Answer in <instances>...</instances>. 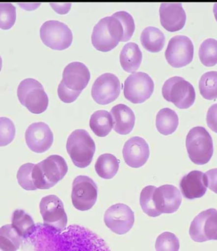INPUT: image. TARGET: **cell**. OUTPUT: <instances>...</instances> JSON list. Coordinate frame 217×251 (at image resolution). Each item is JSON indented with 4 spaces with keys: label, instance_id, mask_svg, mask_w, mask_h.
<instances>
[{
    "label": "cell",
    "instance_id": "1",
    "mask_svg": "<svg viewBox=\"0 0 217 251\" xmlns=\"http://www.w3.org/2000/svg\"><path fill=\"white\" fill-rule=\"evenodd\" d=\"M34 232L38 251H111L100 236L80 225H69L59 231L39 224Z\"/></svg>",
    "mask_w": 217,
    "mask_h": 251
},
{
    "label": "cell",
    "instance_id": "2",
    "mask_svg": "<svg viewBox=\"0 0 217 251\" xmlns=\"http://www.w3.org/2000/svg\"><path fill=\"white\" fill-rule=\"evenodd\" d=\"M67 172L68 166L64 158L52 155L34 165L32 180L37 189H49L62 180Z\"/></svg>",
    "mask_w": 217,
    "mask_h": 251
},
{
    "label": "cell",
    "instance_id": "3",
    "mask_svg": "<svg viewBox=\"0 0 217 251\" xmlns=\"http://www.w3.org/2000/svg\"><path fill=\"white\" fill-rule=\"evenodd\" d=\"M123 33L122 25L118 19L112 16L104 17L93 28V46L97 50L108 52L122 42Z\"/></svg>",
    "mask_w": 217,
    "mask_h": 251
},
{
    "label": "cell",
    "instance_id": "4",
    "mask_svg": "<svg viewBox=\"0 0 217 251\" xmlns=\"http://www.w3.org/2000/svg\"><path fill=\"white\" fill-rule=\"evenodd\" d=\"M189 157L197 165L207 164L214 154V143L211 135L204 127H193L186 137Z\"/></svg>",
    "mask_w": 217,
    "mask_h": 251
},
{
    "label": "cell",
    "instance_id": "5",
    "mask_svg": "<svg viewBox=\"0 0 217 251\" xmlns=\"http://www.w3.org/2000/svg\"><path fill=\"white\" fill-rule=\"evenodd\" d=\"M67 153L76 166L88 167L92 161L95 152V144L84 129H76L67 138Z\"/></svg>",
    "mask_w": 217,
    "mask_h": 251
},
{
    "label": "cell",
    "instance_id": "6",
    "mask_svg": "<svg viewBox=\"0 0 217 251\" xmlns=\"http://www.w3.org/2000/svg\"><path fill=\"white\" fill-rule=\"evenodd\" d=\"M17 97L21 104L32 114H42L49 106V97L44 88L34 79H26L21 82L17 88Z\"/></svg>",
    "mask_w": 217,
    "mask_h": 251
},
{
    "label": "cell",
    "instance_id": "7",
    "mask_svg": "<svg viewBox=\"0 0 217 251\" xmlns=\"http://www.w3.org/2000/svg\"><path fill=\"white\" fill-rule=\"evenodd\" d=\"M162 95L169 102L180 109H187L194 104L196 92L192 84L180 76L167 79L163 86Z\"/></svg>",
    "mask_w": 217,
    "mask_h": 251
},
{
    "label": "cell",
    "instance_id": "8",
    "mask_svg": "<svg viewBox=\"0 0 217 251\" xmlns=\"http://www.w3.org/2000/svg\"><path fill=\"white\" fill-rule=\"evenodd\" d=\"M43 44L55 50H64L72 44L73 32L66 24L58 21H48L40 31Z\"/></svg>",
    "mask_w": 217,
    "mask_h": 251
},
{
    "label": "cell",
    "instance_id": "9",
    "mask_svg": "<svg viewBox=\"0 0 217 251\" xmlns=\"http://www.w3.org/2000/svg\"><path fill=\"white\" fill-rule=\"evenodd\" d=\"M155 90L153 80L147 74L135 73L126 79L123 94L130 102L138 104L146 101Z\"/></svg>",
    "mask_w": 217,
    "mask_h": 251
},
{
    "label": "cell",
    "instance_id": "10",
    "mask_svg": "<svg viewBox=\"0 0 217 251\" xmlns=\"http://www.w3.org/2000/svg\"><path fill=\"white\" fill-rule=\"evenodd\" d=\"M190 235L196 242L217 241V210L208 209L201 212L190 224Z\"/></svg>",
    "mask_w": 217,
    "mask_h": 251
},
{
    "label": "cell",
    "instance_id": "11",
    "mask_svg": "<svg viewBox=\"0 0 217 251\" xmlns=\"http://www.w3.org/2000/svg\"><path fill=\"white\" fill-rule=\"evenodd\" d=\"M98 196V188L92 178L78 176L74 179L71 199L74 207L80 211H88L95 205Z\"/></svg>",
    "mask_w": 217,
    "mask_h": 251
},
{
    "label": "cell",
    "instance_id": "12",
    "mask_svg": "<svg viewBox=\"0 0 217 251\" xmlns=\"http://www.w3.org/2000/svg\"><path fill=\"white\" fill-rule=\"evenodd\" d=\"M194 57V45L190 38L178 35L173 37L165 51V58L173 68H181L188 66Z\"/></svg>",
    "mask_w": 217,
    "mask_h": 251
},
{
    "label": "cell",
    "instance_id": "13",
    "mask_svg": "<svg viewBox=\"0 0 217 251\" xmlns=\"http://www.w3.org/2000/svg\"><path fill=\"white\" fill-rule=\"evenodd\" d=\"M40 209L45 225L59 231L66 228L67 214L62 201L57 196L50 195L43 198Z\"/></svg>",
    "mask_w": 217,
    "mask_h": 251
},
{
    "label": "cell",
    "instance_id": "14",
    "mask_svg": "<svg viewBox=\"0 0 217 251\" xmlns=\"http://www.w3.org/2000/svg\"><path fill=\"white\" fill-rule=\"evenodd\" d=\"M118 77L111 73H105L95 80L92 88L93 100L99 105H108L118 98L121 93Z\"/></svg>",
    "mask_w": 217,
    "mask_h": 251
},
{
    "label": "cell",
    "instance_id": "15",
    "mask_svg": "<svg viewBox=\"0 0 217 251\" xmlns=\"http://www.w3.org/2000/svg\"><path fill=\"white\" fill-rule=\"evenodd\" d=\"M135 222L134 213L127 205L116 204L107 209L104 215L106 226L118 235H123L131 230Z\"/></svg>",
    "mask_w": 217,
    "mask_h": 251
},
{
    "label": "cell",
    "instance_id": "16",
    "mask_svg": "<svg viewBox=\"0 0 217 251\" xmlns=\"http://www.w3.org/2000/svg\"><path fill=\"white\" fill-rule=\"evenodd\" d=\"M26 144L32 152H46L54 142V134L49 125L43 122L32 123L25 133Z\"/></svg>",
    "mask_w": 217,
    "mask_h": 251
},
{
    "label": "cell",
    "instance_id": "17",
    "mask_svg": "<svg viewBox=\"0 0 217 251\" xmlns=\"http://www.w3.org/2000/svg\"><path fill=\"white\" fill-rule=\"evenodd\" d=\"M153 201L157 211L162 214H171L179 209L182 203V196L175 186L164 185L156 188Z\"/></svg>",
    "mask_w": 217,
    "mask_h": 251
},
{
    "label": "cell",
    "instance_id": "18",
    "mask_svg": "<svg viewBox=\"0 0 217 251\" xmlns=\"http://www.w3.org/2000/svg\"><path fill=\"white\" fill-rule=\"evenodd\" d=\"M123 155L128 166L138 168L146 163L150 155V150L144 138L134 136L125 143L123 149Z\"/></svg>",
    "mask_w": 217,
    "mask_h": 251
},
{
    "label": "cell",
    "instance_id": "19",
    "mask_svg": "<svg viewBox=\"0 0 217 251\" xmlns=\"http://www.w3.org/2000/svg\"><path fill=\"white\" fill-rule=\"evenodd\" d=\"M160 22L169 32L180 31L185 25L186 14L181 3H163L160 8Z\"/></svg>",
    "mask_w": 217,
    "mask_h": 251
},
{
    "label": "cell",
    "instance_id": "20",
    "mask_svg": "<svg viewBox=\"0 0 217 251\" xmlns=\"http://www.w3.org/2000/svg\"><path fill=\"white\" fill-rule=\"evenodd\" d=\"M90 79V71L81 62H71L63 71L62 81L71 90L81 92L87 86Z\"/></svg>",
    "mask_w": 217,
    "mask_h": 251
},
{
    "label": "cell",
    "instance_id": "21",
    "mask_svg": "<svg viewBox=\"0 0 217 251\" xmlns=\"http://www.w3.org/2000/svg\"><path fill=\"white\" fill-rule=\"evenodd\" d=\"M179 186L184 198L193 200L203 198L208 188L205 173L200 171H192L182 177Z\"/></svg>",
    "mask_w": 217,
    "mask_h": 251
},
{
    "label": "cell",
    "instance_id": "22",
    "mask_svg": "<svg viewBox=\"0 0 217 251\" xmlns=\"http://www.w3.org/2000/svg\"><path fill=\"white\" fill-rule=\"evenodd\" d=\"M113 127L112 128L117 133L126 135L133 130L136 116L129 107L125 104H118L114 106L110 110Z\"/></svg>",
    "mask_w": 217,
    "mask_h": 251
},
{
    "label": "cell",
    "instance_id": "23",
    "mask_svg": "<svg viewBox=\"0 0 217 251\" xmlns=\"http://www.w3.org/2000/svg\"><path fill=\"white\" fill-rule=\"evenodd\" d=\"M142 60V51L136 43L130 42L123 47L119 55V62L126 72H136L140 68Z\"/></svg>",
    "mask_w": 217,
    "mask_h": 251
},
{
    "label": "cell",
    "instance_id": "24",
    "mask_svg": "<svg viewBox=\"0 0 217 251\" xmlns=\"http://www.w3.org/2000/svg\"><path fill=\"white\" fill-rule=\"evenodd\" d=\"M142 47L151 53H158L162 50L165 43L163 32L155 27L145 28L140 36Z\"/></svg>",
    "mask_w": 217,
    "mask_h": 251
},
{
    "label": "cell",
    "instance_id": "25",
    "mask_svg": "<svg viewBox=\"0 0 217 251\" xmlns=\"http://www.w3.org/2000/svg\"><path fill=\"white\" fill-rule=\"evenodd\" d=\"M156 128L163 135L174 133L179 126V117L174 110L164 108L158 112L156 120Z\"/></svg>",
    "mask_w": 217,
    "mask_h": 251
},
{
    "label": "cell",
    "instance_id": "26",
    "mask_svg": "<svg viewBox=\"0 0 217 251\" xmlns=\"http://www.w3.org/2000/svg\"><path fill=\"white\" fill-rule=\"evenodd\" d=\"M90 127L95 135L99 137H105L113 127L111 114L107 110H97L91 116Z\"/></svg>",
    "mask_w": 217,
    "mask_h": 251
},
{
    "label": "cell",
    "instance_id": "27",
    "mask_svg": "<svg viewBox=\"0 0 217 251\" xmlns=\"http://www.w3.org/2000/svg\"><path fill=\"white\" fill-rule=\"evenodd\" d=\"M119 162L114 155L104 153L100 155L95 163V172L100 177L104 179H112L117 174Z\"/></svg>",
    "mask_w": 217,
    "mask_h": 251
},
{
    "label": "cell",
    "instance_id": "28",
    "mask_svg": "<svg viewBox=\"0 0 217 251\" xmlns=\"http://www.w3.org/2000/svg\"><path fill=\"white\" fill-rule=\"evenodd\" d=\"M11 225L22 238L29 237L35 231L33 220L24 210L17 209L13 213Z\"/></svg>",
    "mask_w": 217,
    "mask_h": 251
},
{
    "label": "cell",
    "instance_id": "29",
    "mask_svg": "<svg viewBox=\"0 0 217 251\" xmlns=\"http://www.w3.org/2000/svg\"><path fill=\"white\" fill-rule=\"evenodd\" d=\"M23 243V238L18 234L12 225L0 228V249L3 251H17Z\"/></svg>",
    "mask_w": 217,
    "mask_h": 251
},
{
    "label": "cell",
    "instance_id": "30",
    "mask_svg": "<svg viewBox=\"0 0 217 251\" xmlns=\"http://www.w3.org/2000/svg\"><path fill=\"white\" fill-rule=\"evenodd\" d=\"M201 96L208 100L217 99V71H209L202 75L199 81Z\"/></svg>",
    "mask_w": 217,
    "mask_h": 251
},
{
    "label": "cell",
    "instance_id": "31",
    "mask_svg": "<svg viewBox=\"0 0 217 251\" xmlns=\"http://www.w3.org/2000/svg\"><path fill=\"white\" fill-rule=\"evenodd\" d=\"M199 57L204 66H216L217 64V40L209 38L204 41L199 47Z\"/></svg>",
    "mask_w": 217,
    "mask_h": 251
},
{
    "label": "cell",
    "instance_id": "32",
    "mask_svg": "<svg viewBox=\"0 0 217 251\" xmlns=\"http://www.w3.org/2000/svg\"><path fill=\"white\" fill-rule=\"evenodd\" d=\"M156 187L155 186H147L142 190L140 197V204L142 211L151 217H157L161 214L157 211L153 201V194Z\"/></svg>",
    "mask_w": 217,
    "mask_h": 251
},
{
    "label": "cell",
    "instance_id": "33",
    "mask_svg": "<svg viewBox=\"0 0 217 251\" xmlns=\"http://www.w3.org/2000/svg\"><path fill=\"white\" fill-rule=\"evenodd\" d=\"M16 8L12 3H0V29L8 30L16 21Z\"/></svg>",
    "mask_w": 217,
    "mask_h": 251
},
{
    "label": "cell",
    "instance_id": "34",
    "mask_svg": "<svg viewBox=\"0 0 217 251\" xmlns=\"http://www.w3.org/2000/svg\"><path fill=\"white\" fill-rule=\"evenodd\" d=\"M156 251H179L180 242L173 233L165 231L158 236L155 244Z\"/></svg>",
    "mask_w": 217,
    "mask_h": 251
},
{
    "label": "cell",
    "instance_id": "35",
    "mask_svg": "<svg viewBox=\"0 0 217 251\" xmlns=\"http://www.w3.org/2000/svg\"><path fill=\"white\" fill-rule=\"evenodd\" d=\"M16 126L13 121L5 117L0 118V147L9 145L16 136Z\"/></svg>",
    "mask_w": 217,
    "mask_h": 251
},
{
    "label": "cell",
    "instance_id": "36",
    "mask_svg": "<svg viewBox=\"0 0 217 251\" xmlns=\"http://www.w3.org/2000/svg\"><path fill=\"white\" fill-rule=\"evenodd\" d=\"M35 164L27 163L23 164L19 169L17 178L21 187L27 191L37 190L32 178V169Z\"/></svg>",
    "mask_w": 217,
    "mask_h": 251
},
{
    "label": "cell",
    "instance_id": "37",
    "mask_svg": "<svg viewBox=\"0 0 217 251\" xmlns=\"http://www.w3.org/2000/svg\"><path fill=\"white\" fill-rule=\"evenodd\" d=\"M112 16L118 19L122 25L124 33H123V38L121 42H128L132 38L136 29L133 17L125 11H119L114 13Z\"/></svg>",
    "mask_w": 217,
    "mask_h": 251
},
{
    "label": "cell",
    "instance_id": "38",
    "mask_svg": "<svg viewBox=\"0 0 217 251\" xmlns=\"http://www.w3.org/2000/svg\"><path fill=\"white\" fill-rule=\"evenodd\" d=\"M57 93L60 100L64 103H70L75 101L81 92L69 89L61 81L58 85Z\"/></svg>",
    "mask_w": 217,
    "mask_h": 251
},
{
    "label": "cell",
    "instance_id": "39",
    "mask_svg": "<svg viewBox=\"0 0 217 251\" xmlns=\"http://www.w3.org/2000/svg\"><path fill=\"white\" fill-rule=\"evenodd\" d=\"M207 123L210 129L217 133V103L212 105L208 109Z\"/></svg>",
    "mask_w": 217,
    "mask_h": 251
},
{
    "label": "cell",
    "instance_id": "40",
    "mask_svg": "<svg viewBox=\"0 0 217 251\" xmlns=\"http://www.w3.org/2000/svg\"><path fill=\"white\" fill-rule=\"evenodd\" d=\"M208 187L217 194V168L208 170L205 173Z\"/></svg>",
    "mask_w": 217,
    "mask_h": 251
},
{
    "label": "cell",
    "instance_id": "41",
    "mask_svg": "<svg viewBox=\"0 0 217 251\" xmlns=\"http://www.w3.org/2000/svg\"><path fill=\"white\" fill-rule=\"evenodd\" d=\"M50 5L54 8V10H55L56 12L59 14H65L64 10H62V8H64V9L70 10L71 6V3L57 4L52 3L50 4Z\"/></svg>",
    "mask_w": 217,
    "mask_h": 251
},
{
    "label": "cell",
    "instance_id": "42",
    "mask_svg": "<svg viewBox=\"0 0 217 251\" xmlns=\"http://www.w3.org/2000/svg\"><path fill=\"white\" fill-rule=\"evenodd\" d=\"M214 13L215 17H216V19L217 22V3L214 4Z\"/></svg>",
    "mask_w": 217,
    "mask_h": 251
},
{
    "label": "cell",
    "instance_id": "43",
    "mask_svg": "<svg viewBox=\"0 0 217 251\" xmlns=\"http://www.w3.org/2000/svg\"><path fill=\"white\" fill-rule=\"evenodd\" d=\"M2 69V58L1 56H0V71H1Z\"/></svg>",
    "mask_w": 217,
    "mask_h": 251
},
{
    "label": "cell",
    "instance_id": "44",
    "mask_svg": "<svg viewBox=\"0 0 217 251\" xmlns=\"http://www.w3.org/2000/svg\"><path fill=\"white\" fill-rule=\"evenodd\" d=\"M0 251H2V250H1V249H0Z\"/></svg>",
    "mask_w": 217,
    "mask_h": 251
}]
</instances>
